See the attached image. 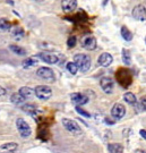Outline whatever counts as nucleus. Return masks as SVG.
<instances>
[{
  "instance_id": "nucleus-1",
  "label": "nucleus",
  "mask_w": 146,
  "mask_h": 153,
  "mask_svg": "<svg viewBox=\"0 0 146 153\" xmlns=\"http://www.w3.org/2000/svg\"><path fill=\"white\" fill-rule=\"evenodd\" d=\"M74 62L76 64L77 68L81 71L85 73L90 68H91V65H92V59L88 55H85V53H77V55L74 56Z\"/></svg>"
},
{
  "instance_id": "nucleus-2",
  "label": "nucleus",
  "mask_w": 146,
  "mask_h": 153,
  "mask_svg": "<svg viewBox=\"0 0 146 153\" xmlns=\"http://www.w3.org/2000/svg\"><path fill=\"white\" fill-rule=\"evenodd\" d=\"M117 81L119 83L121 86L124 88H128L130 84H131V81H133V77H131V74H130L129 71H127L126 68H121L117 71Z\"/></svg>"
},
{
  "instance_id": "nucleus-3",
  "label": "nucleus",
  "mask_w": 146,
  "mask_h": 153,
  "mask_svg": "<svg viewBox=\"0 0 146 153\" xmlns=\"http://www.w3.org/2000/svg\"><path fill=\"white\" fill-rule=\"evenodd\" d=\"M16 126L19 135L22 136V138H28L32 134V129L28 125V123L25 121L23 118H18L16 120Z\"/></svg>"
},
{
  "instance_id": "nucleus-4",
  "label": "nucleus",
  "mask_w": 146,
  "mask_h": 153,
  "mask_svg": "<svg viewBox=\"0 0 146 153\" xmlns=\"http://www.w3.org/2000/svg\"><path fill=\"white\" fill-rule=\"evenodd\" d=\"M34 94L36 95V98H39L40 100L47 101L52 97V90L47 86V85H39L34 90Z\"/></svg>"
},
{
  "instance_id": "nucleus-5",
  "label": "nucleus",
  "mask_w": 146,
  "mask_h": 153,
  "mask_svg": "<svg viewBox=\"0 0 146 153\" xmlns=\"http://www.w3.org/2000/svg\"><path fill=\"white\" fill-rule=\"evenodd\" d=\"M61 123H62V125H64V127L67 131L73 133V134H75V135H78V134L82 133L81 126L78 125L75 120H71V119H68V118H64L61 120Z\"/></svg>"
},
{
  "instance_id": "nucleus-6",
  "label": "nucleus",
  "mask_w": 146,
  "mask_h": 153,
  "mask_svg": "<svg viewBox=\"0 0 146 153\" xmlns=\"http://www.w3.org/2000/svg\"><path fill=\"white\" fill-rule=\"evenodd\" d=\"M36 75L40 78H42L44 81H49V82H53L54 78H56L53 71L49 67H40L36 71Z\"/></svg>"
},
{
  "instance_id": "nucleus-7",
  "label": "nucleus",
  "mask_w": 146,
  "mask_h": 153,
  "mask_svg": "<svg viewBox=\"0 0 146 153\" xmlns=\"http://www.w3.org/2000/svg\"><path fill=\"white\" fill-rule=\"evenodd\" d=\"M96 39L93 35H84L81 40V45L84 49L92 51V50L96 49Z\"/></svg>"
},
{
  "instance_id": "nucleus-8",
  "label": "nucleus",
  "mask_w": 146,
  "mask_h": 153,
  "mask_svg": "<svg viewBox=\"0 0 146 153\" xmlns=\"http://www.w3.org/2000/svg\"><path fill=\"white\" fill-rule=\"evenodd\" d=\"M38 58H40L42 61L44 62H47V64H50V65H54V64H57L58 61H59V57L58 55H56L53 52H48V51H45V52H40L36 55Z\"/></svg>"
},
{
  "instance_id": "nucleus-9",
  "label": "nucleus",
  "mask_w": 146,
  "mask_h": 153,
  "mask_svg": "<svg viewBox=\"0 0 146 153\" xmlns=\"http://www.w3.org/2000/svg\"><path fill=\"white\" fill-rule=\"evenodd\" d=\"M133 17L136 21L144 22L146 21V7L144 5H137L133 9Z\"/></svg>"
},
{
  "instance_id": "nucleus-10",
  "label": "nucleus",
  "mask_w": 146,
  "mask_h": 153,
  "mask_svg": "<svg viewBox=\"0 0 146 153\" xmlns=\"http://www.w3.org/2000/svg\"><path fill=\"white\" fill-rule=\"evenodd\" d=\"M100 85H101V88L103 90V92L107 93V94H110V93H112V91H113L114 83L112 81V78H110L108 76H104L101 78Z\"/></svg>"
},
{
  "instance_id": "nucleus-11",
  "label": "nucleus",
  "mask_w": 146,
  "mask_h": 153,
  "mask_svg": "<svg viewBox=\"0 0 146 153\" xmlns=\"http://www.w3.org/2000/svg\"><path fill=\"white\" fill-rule=\"evenodd\" d=\"M111 115L113 117L114 119H121L125 115H126V108H125L124 104L121 103H116L112 107V109H111Z\"/></svg>"
},
{
  "instance_id": "nucleus-12",
  "label": "nucleus",
  "mask_w": 146,
  "mask_h": 153,
  "mask_svg": "<svg viewBox=\"0 0 146 153\" xmlns=\"http://www.w3.org/2000/svg\"><path fill=\"white\" fill-rule=\"evenodd\" d=\"M70 98L73 103H75L77 107L84 105V104H86L88 102V98L85 94H82V93H73Z\"/></svg>"
},
{
  "instance_id": "nucleus-13",
  "label": "nucleus",
  "mask_w": 146,
  "mask_h": 153,
  "mask_svg": "<svg viewBox=\"0 0 146 153\" xmlns=\"http://www.w3.org/2000/svg\"><path fill=\"white\" fill-rule=\"evenodd\" d=\"M77 0H62L61 8L65 13H73L77 8Z\"/></svg>"
},
{
  "instance_id": "nucleus-14",
  "label": "nucleus",
  "mask_w": 146,
  "mask_h": 153,
  "mask_svg": "<svg viewBox=\"0 0 146 153\" xmlns=\"http://www.w3.org/2000/svg\"><path fill=\"white\" fill-rule=\"evenodd\" d=\"M112 61H113V58H112V56L108 53V52H104L102 55L99 57V59H97V62H99V65L102 66V67H109V66L112 64Z\"/></svg>"
},
{
  "instance_id": "nucleus-15",
  "label": "nucleus",
  "mask_w": 146,
  "mask_h": 153,
  "mask_svg": "<svg viewBox=\"0 0 146 153\" xmlns=\"http://www.w3.org/2000/svg\"><path fill=\"white\" fill-rule=\"evenodd\" d=\"M10 35L14 40L19 41V40H22V39L24 38L25 32H24L23 27H21V26H15V27L10 28Z\"/></svg>"
},
{
  "instance_id": "nucleus-16",
  "label": "nucleus",
  "mask_w": 146,
  "mask_h": 153,
  "mask_svg": "<svg viewBox=\"0 0 146 153\" xmlns=\"http://www.w3.org/2000/svg\"><path fill=\"white\" fill-rule=\"evenodd\" d=\"M18 150V144L15 142L6 143L1 146V151H4L5 153H16Z\"/></svg>"
},
{
  "instance_id": "nucleus-17",
  "label": "nucleus",
  "mask_w": 146,
  "mask_h": 153,
  "mask_svg": "<svg viewBox=\"0 0 146 153\" xmlns=\"http://www.w3.org/2000/svg\"><path fill=\"white\" fill-rule=\"evenodd\" d=\"M19 94L22 95L23 98L25 99H30L33 97V94H34V90H32L31 88H28V86H23V88H19Z\"/></svg>"
},
{
  "instance_id": "nucleus-18",
  "label": "nucleus",
  "mask_w": 146,
  "mask_h": 153,
  "mask_svg": "<svg viewBox=\"0 0 146 153\" xmlns=\"http://www.w3.org/2000/svg\"><path fill=\"white\" fill-rule=\"evenodd\" d=\"M108 150L110 153H122L124 146L119 143H111L108 145Z\"/></svg>"
},
{
  "instance_id": "nucleus-19",
  "label": "nucleus",
  "mask_w": 146,
  "mask_h": 153,
  "mask_svg": "<svg viewBox=\"0 0 146 153\" xmlns=\"http://www.w3.org/2000/svg\"><path fill=\"white\" fill-rule=\"evenodd\" d=\"M22 109L27 112L28 115L33 116V117H36L38 116V108L34 105V104H25V105H23Z\"/></svg>"
},
{
  "instance_id": "nucleus-20",
  "label": "nucleus",
  "mask_w": 146,
  "mask_h": 153,
  "mask_svg": "<svg viewBox=\"0 0 146 153\" xmlns=\"http://www.w3.org/2000/svg\"><path fill=\"white\" fill-rule=\"evenodd\" d=\"M11 24L7 18H0V33L10 31Z\"/></svg>"
},
{
  "instance_id": "nucleus-21",
  "label": "nucleus",
  "mask_w": 146,
  "mask_h": 153,
  "mask_svg": "<svg viewBox=\"0 0 146 153\" xmlns=\"http://www.w3.org/2000/svg\"><path fill=\"white\" fill-rule=\"evenodd\" d=\"M124 100L130 105H135L137 104V99H136L135 94L131 92H126L124 94Z\"/></svg>"
},
{
  "instance_id": "nucleus-22",
  "label": "nucleus",
  "mask_w": 146,
  "mask_h": 153,
  "mask_svg": "<svg viewBox=\"0 0 146 153\" xmlns=\"http://www.w3.org/2000/svg\"><path fill=\"white\" fill-rule=\"evenodd\" d=\"M9 49L17 56H26V50L19 47V45H16V44H10L9 45Z\"/></svg>"
},
{
  "instance_id": "nucleus-23",
  "label": "nucleus",
  "mask_w": 146,
  "mask_h": 153,
  "mask_svg": "<svg viewBox=\"0 0 146 153\" xmlns=\"http://www.w3.org/2000/svg\"><path fill=\"white\" fill-rule=\"evenodd\" d=\"M10 101H11V103L16 104V105H19V104L24 103L25 99L23 98L19 93H14V94L10 97Z\"/></svg>"
},
{
  "instance_id": "nucleus-24",
  "label": "nucleus",
  "mask_w": 146,
  "mask_h": 153,
  "mask_svg": "<svg viewBox=\"0 0 146 153\" xmlns=\"http://www.w3.org/2000/svg\"><path fill=\"white\" fill-rule=\"evenodd\" d=\"M36 64H38V59L35 57H30V58H27V59L23 61V67L24 68H31V67L35 66Z\"/></svg>"
},
{
  "instance_id": "nucleus-25",
  "label": "nucleus",
  "mask_w": 146,
  "mask_h": 153,
  "mask_svg": "<svg viewBox=\"0 0 146 153\" xmlns=\"http://www.w3.org/2000/svg\"><path fill=\"white\" fill-rule=\"evenodd\" d=\"M121 36L124 38L125 41H131V39H133V33L130 32L126 26H122V27H121Z\"/></svg>"
},
{
  "instance_id": "nucleus-26",
  "label": "nucleus",
  "mask_w": 146,
  "mask_h": 153,
  "mask_svg": "<svg viewBox=\"0 0 146 153\" xmlns=\"http://www.w3.org/2000/svg\"><path fill=\"white\" fill-rule=\"evenodd\" d=\"M122 61H124L125 65L127 66H129L131 64V57H130V53L128 50H122Z\"/></svg>"
},
{
  "instance_id": "nucleus-27",
  "label": "nucleus",
  "mask_w": 146,
  "mask_h": 153,
  "mask_svg": "<svg viewBox=\"0 0 146 153\" xmlns=\"http://www.w3.org/2000/svg\"><path fill=\"white\" fill-rule=\"evenodd\" d=\"M66 68H67V71L70 73L71 75H76L77 74V71H78V68H77V66L74 61H70V62H68L67 66H66Z\"/></svg>"
},
{
  "instance_id": "nucleus-28",
  "label": "nucleus",
  "mask_w": 146,
  "mask_h": 153,
  "mask_svg": "<svg viewBox=\"0 0 146 153\" xmlns=\"http://www.w3.org/2000/svg\"><path fill=\"white\" fill-rule=\"evenodd\" d=\"M137 107H138L139 111H146V95L141 98V100L137 103Z\"/></svg>"
},
{
  "instance_id": "nucleus-29",
  "label": "nucleus",
  "mask_w": 146,
  "mask_h": 153,
  "mask_svg": "<svg viewBox=\"0 0 146 153\" xmlns=\"http://www.w3.org/2000/svg\"><path fill=\"white\" fill-rule=\"evenodd\" d=\"M76 43H77V39H76V36H69L68 38V40H67V45H68V48H74L76 45Z\"/></svg>"
},
{
  "instance_id": "nucleus-30",
  "label": "nucleus",
  "mask_w": 146,
  "mask_h": 153,
  "mask_svg": "<svg viewBox=\"0 0 146 153\" xmlns=\"http://www.w3.org/2000/svg\"><path fill=\"white\" fill-rule=\"evenodd\" d=\"M76 111H77L79 115L83 116V117H85V118H91V114L85 111L84 109H82L81 107H76Z\"/></svg>"
},
{
  "instance_id": "nucleus-31",
  "label": "nucleus",
  "mask_w": 146,
  "mask_h": 153,
  "mask_svg": "<svg viewBox=\"0 0 146 153\" xmlns=\"http://www.w3.org/2000/svg\"><path fill=\"white\" fill-rule=\"evenodd\" d=\"M6 94H7V91H6V88H4L2 86H0V98L5 97Z\"/></svg>"
},
{
  "instance_id": "nucleus-32",
  "label": "nucleus",
  "mask_w": 146,
  "mask_h": 153,
  "mask_svg": "<svg viewBox=\"0 0 146 153\" xmlns=\"http://www.w3.org/2000/svg\"><path fill=\"white\" fill-rule=\"evenodd\" d=\"M139 134H141L142 137H143V138L146 141V131H145V129H142V131H139Z\"/></svg>"
},
{
  "instance_id": "nucleus-33",
  "label": "nucleus",
  "mask_w": 146,
  "mask_h": 153,
  "mask_svg": "<svg viewBox=\"0 0 146 153\" xmlns=\"http://www.w3.org/2000/svg\"><path fill=\"white\" fill-rule=\"evenodd\" d=\"M135 153H146V151H144V150H136Z\"/></svg>"
},
{
  "instance_id": "nucleus-34",
  "label": "nucleus",
  "mask_w": 146,
  "mask_h": 153,
  "mask_svg": "<svg viewBox=\"0 0 146 153\" xmlns=\"http://www.w3.org/2000/svg\"><path fill=\"white\" fill-rule=\"evenodd\" d=\"M34 1H36V2H42V1H44V0H34Z\"/></svg>"
},
{
  "instance_id": "nucleus-35",
  "label": "nucleus",
  "mask_w": 146,
  "mask_h": 153,
  "mask_svg": "<svg viewBox=\"0 0 146 153\" xmlns=\"http://www.w3.org/2000/svg\"><path fill=\"white\" fill-rule=\"evenodd\" d=\"M145 43H146V38H145Z\"/></svg>"
}]
</instances>
